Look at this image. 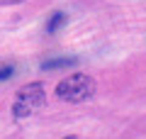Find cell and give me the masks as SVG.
Wrapping results in <instances>:
<instances>
[{"label": "cell", "mask_w": 146, "mask_h": 139, "mask_svg": "<svg viewBox=\"0 0 146 139\" xmlns=\"http://www.w3.org/2000/svg\"><path fill=\"white\" fill-rule=\"evenodd\" d=\"M76 63H78L76 56H56V59H46V61H42V68H44V71H54V68L76 66Z\"/></svg>", "instance_id": "cell-3"}, {"label": "cell", "mask_w": 146, "mask_h": 139, "mask_svg": "<svg viewBox=\"0 0 146 139\" xmlns=\"http://www.w3.org/2000/svg\"><path fill=\"white\" fill-rule=\"evenodd\" d=\"M12 73H15V66H12V63H10V66H7V63H5V66H0V81L12 78Z\"/></svg>", "instance_id": "cell-5"}, {"label": "cell", "mask_w": 146, "mask_h": 139, "mask_svg": "<svg viewBox=\"0 0 146 139\" xmlns=\"http://www.w3.org/2000/svg\"><path fill=\"white\" fill-rule=\"evenodd\" d=\"M44 98H46L44 83H29V86H25L20 93H17V98H15L12 115H15L17 120H22V117H27V115L36 112V110L44 105Z\"/></svg>", "instance_id": "cell-2"}, {"label": "cell", "mask_w": 146, "mask_h": 139, "mask_svg": "<svg viewBox=\"0 0 146 139\" xmlns=\"http://www.w3.org/2000/svg\"><path fill=\"white\" fill-rule=\"evenodd\" d=\"M66 22H68L66 12H54V15L49 17V22H46V32H49V34H54V32H56L61 25H66Z\"/></svg>", "instance_id": "cell-4"}, {"label": "cell", "mask_w": 146, "mask_h": 139, "mask_svg": "<svg viewBox=\"0 0 146 139\" xmlns=\"http://www.w3.org/2000/svg\"><path fill=\"white\" fill-rule=\"evenodd\" d=\"M93 90H95V81L88 73H71L56 86V95L68 103H83L93 95Z\"/></svg>", "instance_id": "cell-1"}, {"label": "cell", "mask_w": 146, "mask_h": 139, "mask_svg": "<svg viewBox=\"0 0 146 139\" xmlns=\"http://www.w3.org/2000/svg\"><path fill=\"white\" fill-rule=\"evenodd\" d=\"M66 139H73V137H66Z\"/></svg>", "instance_id": "cell-6"}]
</instances>
